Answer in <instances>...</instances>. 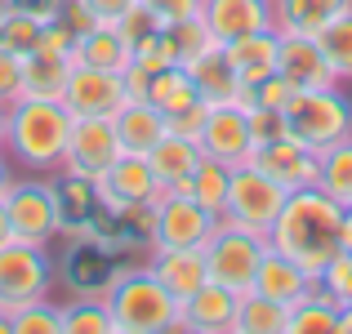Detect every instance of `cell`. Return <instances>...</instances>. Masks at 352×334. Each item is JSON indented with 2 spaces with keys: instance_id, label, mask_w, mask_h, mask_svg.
<instances>
[{
  "instance_id": "6da1fadb",
  "label": "cell",
  "mask_w": 352,
  "mask_h": 334,
  "mask_svg": "<svg viewBox=\"0 0 352 334\" xmlns=\"http://www.w3.org/2000/svg\"><path fill=\"white\" fill-rule=\"evenodd\" d=\"M339 227H344V205L335 197H326L321 188H299L285 197L281 214L272 219L267 245L290 254L294 263H303L312 276H321V267L344 249Z\"/></svg>"
},
{
  "instance_id": "7a4b0ae2",
  "label": "cell",
  "mask_w": 352,
  "mask_h": 334,
  "mask_svg": "<svg viewBox=\"0 0 352 334\" xmlns=\"http://www.w3.org/2000/svg\"><path fill=\"white\" fill-rule=\"evenodd\" d=\"M67 138H72V111H67V103H63V98L23 94V98H14V103H9L5 152L18 156L27 170H36V174L63 170Z\"/></svg>"
},
{
  "instance_id": "3957f363",
  "label": "cell",
  "mask_w": 352,
  "mask_h": 334,
  "mask_svg": "<svg viewBox=\"0 0 352 334\" xmlns=\"http://www.w3.org/2000/svg\"><path fill=\"white\" fill-rule=\"evenodd\" d=\"M103 299L120 334H161L179 326V299L165 290V281L152 267H120Z\"/></svg>"
},
{
  "instance_id": "277c9868",
  "label": "cell",
  "mask_w": 352,
  "mask_h": 334,
  "mask_svg": "<svg viewBox=\"0 0 352 334\" xmlns=\"http://www.w3.org/2000/svg\"><path fill=\"white\" fill-rule=\"evenodd\" d=\"M285 120H290V134L303 138L308 147L326 152L339 138L352 134V98L339 85L326 89H294L290 107H285Z\"/></svg>"
},
{
  "instance_id": "5b68a950",
  "label": "cell",
  "mask_w": 352,
  "mask_h": 334,
  "mask_svg": "<svg viewBox=\"0 0 352 334\" xmlns=\"http://www.w3.org/2000/svg\"><path fill=\"white\" fill-rule=\"evenodd\" d=\"M285 197H290V192H285L276 179H267L254 161H241V165H232V179H228V205H223L219 219L232 223V227H245V232L267 236V227H272V219L281 214Z\"/></svg>"
},
{
  "instance_id": "8992f818",
  "label": "cell",
  "mask_w": 352,
  "mask_h": 334,
  "mask_svg": "<svg viewBox=\"0 0 352 334\" xmlns=\"http://www.w3.org/2000/svg\"><path fill=\"white\" fill-rule=\"evenodd\" d=\"M50 285H54V258L45 254V245L18 236L0 245V317L5 321L18 303L45 299Z\"/></svg>"
},
{
  "instance_id": "52a82bcc",
  "label": "cell",
  "mask_w": 352,
  "mask_h": 334,
  "mask_svg": "<svg viewBox=\"0 0 352 334\" xmlns=\"http://www.w3.org/2000/svg\"><path fill=\"white\" fill-rule=\"evenodd\" d=\"M267 249V236L245 227H232V223L219 219L214 236L206 241V267H210V281L228 285L232 294H250L254 290V272H258V258Z\"/></svg>"
},
{
  "instance_id": "ba28073f",
  "label": "cell",
  "mask_w": 352,
  "mask_h": 334,
  "mask_svg": "<svg viewBox=\"0 0 352 334\" xmlns=\"http://www.w3.org/2000/svg\"><path fill=\"white\" fill-rule=\"evenodd\" d=\"M94 183H98V201H103L107 219H116L120 210H129V205H156V201L170 192V188L156 183L147 156H134V152H120Z\"/></svg>"
},
{
  "instance_id": "9c48e42d",
  "label": "cell",
  "mask_w": 352,
  "mask_h": 334,
  "mask_svg": "<svg viewBox=\"0 0 352 334\" xmlns=\"http://www.w3.org/2000/svg\"><path fill=\"white\" fill-rule=\"evenodd\" d=\"M219 214H210L197 197L183 192H165L152 205V249L156 245H197L206 249V241L214 236Z\"/></svg>"
},
{
  "instance_id": "30bf717a",
  "label": "cell",
  "mask_w": 352,
  "mask_h": 334,
  "mask_svg": "<svg viewBox=\"0 0 352 334\" xmlns=\"http://www.w3.org/2000/svg\"><path fill=\"white\" fill-rule=\"evenodd\" d=\"M5 210H9V227H14L18 241L45 245L50 236H58V197H54V183H45V179L14 183L5 197Z\"/></svg>"
},
{
  "instance_id": "8fae6325",
  "label": "cell",
  "mask_w": 352,
  "mask_h": 334,
  "mask_svg": "<svg viewBox=\"0 0 352 334\" xmlns=\"http://www.w3.org/2000/svg\"><path fill=\"white\" fill-rule=\"evenodd\" d=\"M120 156V138L112 116H72V138H67V156H63V170L98 179Z\"/></svg>"
},
{
  "instance_id": "7c38bea8",
  "label": "cell",
  "mask_w": 352,
  "mask_h": 334,
  "mask_svg": "<svg viewBox=\"0 0 352 334\" xmlns=\"http://www.w3.org/2000/svg\"><path fill=\"white\" fill-rule=\"evenodd\" d=\"M250 161L258 165V170L267 174V179H276L285 192H299V188H317V170H321V152L317 147H308L303 138L285 134L276 138V143H263L250 152Z\"/></svg>"
},
{
  "instance_id": "4fadbf2b",
  "label": "cell",
  "mask_w": 352,
  "mask_h": 334,
  "mask_svg": "<svg viewBox=\"0 0 352 334\" xmlns=\"http://www.w3.org/2000/svg\"><path fill=\"white\" fill-rule=\"evenodd\" d=\"M129 98L125 89V71H103V67H80L72 63L67 89H63V103L72 116H116V107Z\"/></svg>"
},
{
  "instance_id": "5bb4252c",
  "label": "cell",
  "mask_w": 352,
  "mask_h": 334,
  "mask_svg": "<svg viewBox=\"0 0 352 334\" xmlns=\"http://www.w3.org/2000/svg\"><path fill=\"white\" fill-rule=\"evenodd\" d=\"M276 71L290 80L294 89H326L339 85L335 67H330L326 49L317 36H299V32H281V49H276Z\"/></svg>"
},
{
  "instance_id": "9a60e30c",
  "label": "cell",
  "mask_w": 352,
  "mask_h": 334,
  "mask_svg": "<svg viewBox=\"0 0 352 334\" xmlns=\"http://www.w3.org/2000/svg\"><path fill=\"white\" fill-rule=\"evenodd\" d=\"M197 143H201V152H206V156H214V161H223V165L250 161V152H254V138H250V116H245V107H236V103L210 107V120H206V129H201Z\"/></svg>"
},
{
  "instance_id": "2e32d148",
  "label": "cell",
  "mask_w": 352,
  "mask_h": 334,
  "mask_svg": "<svg viewBox=\"0 0 352 334\" xmlns=\"http://www.w3.org/2000/svg\"><path fill=\"white\" fill-rule=\"evenodd\" d=\"M54 197H58V232H67V236L98 232V214H107V210H103V201H98L94 179L63 170V179L54 183Z\"/></svg>"
},
{
  "instance_id": "e0dca14e",
  "label": "cell",
  "mask_w": 352,
  "mask_h": 334,
  "mask_svg": "<svg viewBox=\"0 0 352 334\" xmlns=\"http://www.w3.org/2000/svg\"><path fill=\"white\" fill-rule=\"evenodd\" d=\"M236 299L228 285L219 281H206L197 294H188V299L179 303V326L183 330H197V334H232L236 326Z\"/></svg>"
},
{
  "instance_id": "ac0fdd59",
  "label": "cell",
  "mask_w": 352,
  "mask_h": 334,
  "mask_svg": "<svg viewBox=\"0 0 352 334\" xmlns=\"http://www.w3.org/2000/svg\"><path fill=\"white\" fill-rule=\"evenodd\" d=\"M201 18H206L210 36L219 45H228L250 32L272 27V0H201Z\"/></svg>"
},
{
  "instance_id": "d6986e66",
  "label": "cell",
  "mask_w": 352,
  "mask_h": 334,
  "mask_svg": "<svg viewBox=\"0 0 352 334\" xmlns=\"http://www.w3.org/2000/svg\"><path fill=\"white\" fill-rule=\"evenodd\" d=\"M254 290L290 308V303H299L303 294L317 290V276H312L303 263H294L290 254H281V249L267 245L263 258H258V272H254Z\"/></svg>"
},
{
  "instance_id": "ffe728a7",
  "label": "cell",
  "mask_w": 352,
  "mask_h": 334,
  "mask_svg": "<svg viewBox=\"0 0 352 334\" xmlns=\"http://www.w3.org/2000/svg\"><path fill=\"white\" fill-rule=\"evenodd\" d=\"M152 267L156 276L165 281V290L174 294V299H188V294H197L201 285L210 281V267H206V249L197 245H156L152 249Z\"/></svg>"
},
{
  "instance_id": "44dd1931",
  "label": "cell",
  "mask_w": 352,
  "mask_h": 334,
  "mask_svg": "<svg viewBox=\"0 0 352 334\" xmlns=\"http://www.w3.org/2000/svg\"><path fill=\"white\" fill-rule=\"evenodd\" d=\"M112 125H116V138H120V152H134V156H147L165 134H170L165 111L152 107L147 98H125V103L116 107Z\"/></svg>"
},
{
  "instance_id": "7402d4cb",
  "label": "cell",
  "mask_w": 352,
  "mask_h": 334,
  "mask_svg": "<svg viewBox=\"0 0 352 334\" xmlns=\"http://www.w3.org/2000/svg\"><path fill=\"white\" fill-rule=\"evenodd\" d=\"M183 71H188L192 76V85L201 89V98H206V103H236L241 98V76H236V67L232 63H228V49L223 45H210L206 54H197V58L192 63H183Z\"/></svg>"
},
{
  "instance_id": "603a6c76",
  "label": "cell",
  "mask_w": 352,
  "mask_h": 334,
  "mask_svg": "<svg viewBox=\"0 0 352 334\" xmlns=\"http://www.w3.org/2000/svg\"><path fill=\"white\" fill-rule=\"evenodd\" d=\"M228 63L236 67L241 85H258L263 76L276 71V49H281V32L276 27H263V32H250L241 41H228Z\"/></svg>"
},
{
  "instance_id": "cb8c5ba5",
  "label": "cell",
  "mask_w": 352,
  "mask_h": 334,
  "mask_svg": "<svg viewBox=\"0 0 352 334\" xmlns=\"http://www.w3.org/2000/svg\"><path fill=\"white\" fill-rule=\"evenodd\" d=\"M348 9H352V0H272V27L276 32L321 36Z\"/></svg>"
},
{
  "instance_id": "d4e9b609",
  "label": "cell",
  "mask_w": 352,
  "mask_h": 334,
  "mask_svg": "<svg viewBox=\"0 0 352 334\" xmlns=\"http://www.w3.org/2000/svg\"><path fill=\"white\" fill-rule=\"evenodd\" d=\"M129 58H134V49L125 45V36L116 32V23H98L94 32L76 36V45H72V63H80V67H103V71H125Z\"/></svg>"
},
{
  "instance_id": "484cf974",
  "label": "cell",
  "mask_w": 352,
  "mask_h": 334,
  "mask_svg": "<svg viewBox=\"0 0 352 334\" xmlns=\"http://www.w3.org/2000/svg\"><path fill=\"white\" fill-rule=\"evenodd\" d=\"M201 143L197 138H183V134H165L161 143L147 152V165H152V174H156V183L161 188H179V183H188L192 179V170L201 165Z\"/></svg>"
},
{
  "instance_id": "4316f807",
  "label": "cell",
  "mask_w": 352,
  "mask_h": 334,
  "mask_svg": "<svg viewBox=\"0 0 352 334\" xmlns=\"http://www.w3.org/2000/svg\"><path fill=\"white\" fill-rule=\"evenodd\" d=\"M67 76H72V54H50V49L23 54V94L63 98Z\"/></svg>"
},
{
  "instance_id": "83f0119b",
  "label": "cell",
  "mask_w": 352,
  "mask_h": 334,
  "mask_svg": "<svg viewBox=\"0 0 352 334\" xmlns=\"http://www.w3.org/2000/svg\"><path fill=\"white\" fill-rule=\"evenodd\" d=\"M290 326V308L276 299H267V294L250 290L236 299V326L232 334H285Z\"/></svg>"
},
{
  "instance_id": "f1b7e54d",
  "label": "cell",
  "mask_w": 352,
  "mask_h": 334,
  "mask_svg": "<svg viewBox=\"0 0 352 334\" xmlns=\"http://www.w3.org/2000/svg\"><path fill=\"white\" fill-rule=\"evenodd\" d=\"M143 98L152 107H161L165 116H174V111H183L188 103H197L201 89L192 85V76L179 67V63H174V67H161V71H152V76H147V94Z\"/></svg>"
},
{
  "instance_id": "f546056e",
  "label": "cell",
  "mask_w": 352,
  "mask_h": 334,
  "mask_svg": "<svg viewBox=\"0 0 352 334\" xmlns=\"http://www.w3.org/2000/svg\"><path fill=\"white\" fill-rule=\"evenodd\" d=\"M161 41H165V49H170V58L179 63V67L192 63L197 54H206L210 45H219L201 14H188V18H179V23H161Z\"/></svg>"
},
{
  "instance_id": "4dcf8cb0",
  "label": "cell",
  "mask_w": 352,
  "mask_h": 334,
  "mask_svg": "<svg viewBox=\"0 0 352 334\" xmlns=\"http://www.w3.org/2000/svg\"><path fill=\"white\" fill-rule=\"evenodd\" d=\"M317 188L326 192V197H335L339 205H352V134L339 138L335 147H326V152H321Z\"/></svg>"
},
{
  "instance_id": "1f68e13d",
  "label": "cell",
  "mask_w": 352,
  "mask_h": 334,
  "mask_svg": "<svg viewBox=\"0 0 352 334\" xmlns=\"http://www.w3.org/2000/svg\"><path fill=\"white\" fill-rule=\"evenodd\" d=\"M63 334H116V317L107 308V299L94 294H76L72 303H63Z\"/></svg>"
},
{
  "instance_id": "d6a6232c",
  "label": "cell",
  "mask_w": 352,
  "mask_h": 334,
  "mask_svg": "<svg viewBox=\"0 0 352 334\" xmlns=\"http://www.w3.org/2000/svg\"><path fill=\"white\" fill-rule=\"evenodd\" d=\"M228 179H232V165L214 161V156H201V165L192 170L188 197H197L210 214H223V205H228Z\"/></svg>"
},
{
  "instance_id": "836d02e7",
  "label": "cell",
  "mask_w": 352,
  "mask_h": 334,
  "mask_svg": "<svg viewBox=\"0 0 352 334\" xmlns=\"http://www.w3.org/2000/svg\"><path fill=\"white\" fill-rule=\"evenodd\" d=\"M335 317H339V303H330L321 290H312L299 303H290L285 334H335Z\"/></svg>"
},
{
  "instance_id": "e575fe53",
  "label": "cell",
  "mask_w": 352,
  "mask_h": 334,
  "mask_svg": "<svg viewBox=\"0 0 352 334\" xmlns=\"http://www.w3.org/2000/svg\"><path fill=\"white\" fill-rule=\"evenodd\" d=\"M9 334H63V312L50 299L18 303L9 312Z\"/></svg>"
},
{
  "instance_id": "d590c367",
  "label": "cell",
  "mask_w": 352,
  "mask_h": 334,
  "mask_svg": "<svg viewBox=\"0 0 352 334\" xmlns=\"http://www.w3.org/2000/svg\"><path fill=\"white\" fill-rule=\"evenodd\" d=\"M317 41H321V49H326L330 67H335L339 85H344V80L352 85V9H348L344 18H335V23H330Z\"/></svg>"
},
{
  "instance_id": "8d00e7d4",
  "label": "cell",
  "mask_w": 352,
  "mask_h": 334,
  "mask_svg": "<svg viewBox=\"0 0 352 334\" xmlns=\"http://www.w3.org/2000/svg\"><path fill=\"white\" fill-rule=\"evenodd\" d=\"M317 290L330 303H352V249H339L317 276Z\"/></svg>"
},
{
  "instance_id": "74e56055",
  "label": "cell",
  "mask_w": 352,
  "mask_h": 334,
  "mask_svg": "<svg viewBox=\"0 0 352 334\" xmlns=\"http://www.w3.org/2000/svg\"><path fill=\"white\" fill-rule=\"evenodd\" d=\"M116 32L125 36V45L134 49V45H143L147 36H156V32H161V18H156V14H147V9L134 0V5H129L125 14L116 18Z\"/></svg>"
},
{
  "instance_id": "f35d334b",
  "label": "cell",
  "mask_w": 352,
  "mask_h": 334,
  "mask_svg": "<svg viewBox=\"0 0 352 334\" xmlns=\"http://www.w3.org/2000/svg\"><path fill=\"white\" fill-rule=\"evenodd\" d=\"M250 138H254V147L263 143H276V138L290 134V120H285V111H272V107H250Z\"/></svg>"
},
{
  "instance_id": "ab89813d",
  "label": "cell",
  "mask_w": 352,
  "mask_h": 334,
  "mask_svg": "<svg viewBox=\"0 0 352 334\" xmlns=\"http://www.w3.org/2000/svg\"><path fill=\"white\" fill-rule=\"evenodd\" d=\"M250 98H254V107H272V111H285L294 98V85L281 76V71H272V76H263L258 85H250Z\"/></svg>"
},
{
  "instance_id": "60d3db41",
  "label": "cell",
  "mask_w": 352,
  "mask_h": 334,
  "mask_svg": "<svg viewBox=\"0 0 352 334\" xmlns=\"http://www.w3.org/2000/svg\"><path fill=\"white\" fill-rule=\"evenodd\" d=\"M210 107L206 98H197V103H188L183 111H174V116H165V125H170V134H183V138H201V129H206L210 120Z\"/></svg>"
},
{
  "instance_id": "b9f144b4",
  "label": "cell",
  "mask_w": 352,
  "mask_h": 334,
  "mask_svg": "<svg viewBox=\"0 0 352 334\" xmlns=\"http://www.w3.org/2000/svg\"><path fill=\"white\" fill-rule=\"evenodd\" d=\"M14 98H23V54L0 45V103L9 107Z\"/></svg>"
},
{
  "instance_id": "7bdbcfd3",
  "label": "cell",
  "mask_w": 352,
  "mask_h": 334,
  "mask_svg": "<svg viewBox=\"0 0 352 334\" xmlns=\"http://www.w3.org/2000/svg\"><path fill=\"white\" fill-rule=\"evenodd\" d=\"M134 63L138 71H147V76H152V71H161V67H174V58H170V49H165V41H161V32L156 36H147L143 45H134Z\"/></svg>"
},
{
  "instance_id": "ee69618b",
  "label": "cell",
  "mask_w": 352,
  "mask_h": 334,
  "mask_svg": "<svg viewBox=\"0 0 352 334\" xmlns=\"http://www.w3.org/2000/svg\"><path fill=\"white\" fill-rule=\"evenodd\" d=\"M58 18H63V23H67V27H72V32H76V36H85V32H94V27H98V23H103V18H98V14H94V9H89V5H85V0H63V9H58Z\"/></svg>"
},
{
  "instance_id": "f6af8a7d",
  "label": "cell",
  "mask_w": 352,
  "mask_h": 334,
  "mask_svg": "<svg viewBox=\"0 0 352 334\" xmlns=\"http://www.w3.org/2000/svg\"><path fill=\"white\" fill-rule=\"evenodd\" d=\"M72 45H76V32H72L63 18H54V23L41 27V45L36 49H50V54H72Z\"/></svg>"
},
{
  "instance_id": "bcb514c9",
  "label": "cell",
  "mask_w": 352,
  "mask_h": 334,
  "mask_svg": "<svg viewBox=\"0 0 352 334\" xmlns=\"http://www.w3.org/2000/svg\"><path fill=\"white\" fill-rule=\"evenodd\" d=\"M147 14H156L161 23H179L188 14H201V0H138Z\"/></svg>"
},
{
  "instance_id": "7dc6e473",
  "label": "cell",
  "mask_w": 352,
  "mask_h": 334,
  "mask_svg": "<svg viewBox=\"0 0 352 334\" xmlns=\"http://www.w3.org/2000/svg\"><path fill=\"white\" fill-rule=\"evenodd\" d=\"M0 5H5V9H23V14L41 18V23H54L58 9H63V0H0Z\"/></svg>"
},
{
  "instance_id": "c3c4849f",
  "label": "cell",
  "mask_w": 352,
  "mask_h": 334,
  "mask_svg": "<svg viewBox=\"0 0 352 334\" xmlns=\"http://www.w3.org/2000/svg\"><path fill=\"white\" fill-rule=\"evenodd\" d=\"M85 5H89V9H94V14H98V18H103V23H116V18H120V14H125V9H129V5H134V0H85Z\"/></svg>"
},
{
  "instance_id": "681fc988",
  "label": "cell",
  "mask_w": 352,
  "mask_h": 334,
  "mask_svg": "<svg viewBox=\"0 0 352 334\" xmlns=\"http://www.w3.org/2000/svg\"><path fill=\"white\" fill-rule=\"evenodd\" d=\"M335 334H352V303H339V317H335Z\"/></svg>"
},
{
  "instance_id": "f907efd6",
  "label": "cell",
  "mask_w": 352,
  "mask_h": 334,
  "mask_svg": "<svg viewBox=\"0 0 352 334\" xmlns=\"http://www.w3.org/2000/svg\"><path fill=\"white\" fill-rule=\"evenodd\" d=\"M339 241H344V249H352V205H344V227H339Z\"/></svg>"
},
{
  "instance_id": "816d5d0a",
  "label": "cell",
  "mask_w": 352,
  "mask_h": 334,
  "mask_svg": "<svg viewBox=\"0 0 352 334\" xmlns=\"http://www.w3.org/2000/svg\"><path fill=\"white\" fill-rule=\"evenodd\" d=\"M9 188H14V174H9V165H5V156H0V201L9 197Z\"/></svg>"
},
{
  "instance_id": "f5cc1de1",
  "label": "cell",
  "mask_w": 352,
  "mask_h": 334,
  "mask_svg": "<svg viewBox=\"0 0 352 334\" xmlns=\"http://www.w3.org/2000/svg\"><path fill=\"white\" fill-rule=\"evenodd\" d=\"M5 241H14V227H9V210H5V201H0V245Z\"/></svg>"
},
{
  "instance_id": "db71d44e",
  "label": "cell",
  "mask_w": 352,
  "mask_h": 334,
  "mask_svg": "<svg viewBox=\"0 0 352 334\" xmlns=\"http://www.w3.org/2000/svg\"><path fill=\"white\" fill-rule=\"evenodd\" d=\"M5 134H9V107L0 103V152H5Z\"/></svg>"
},
{
  "instance_id": "11a10c76",
  "label": "cell",
  "mask_w": 352,
  "mask_h": 334,
  "mask_svg": "<svg viewBox=\"0 0 352 334\" xmlns=\"http://www.w3.org/2000/svg\"><path fill=\"white\" fill-rule=\"evenodd\" d=\"M0 334H9V321L5 317H0Z\"/></svg>"
}]
</instances>
